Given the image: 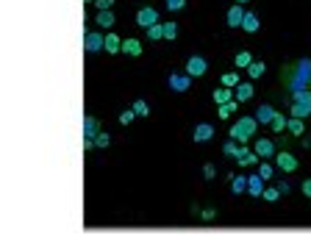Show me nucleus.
Segmentation results:
<instances>
[{"label": "nucleus", "instance_id": "1", "mask_svg": "<svg viewBox=\"0 0 311 236\" xmlns=\"http://www.w3.org/2000/svg\"><path fill=\"white\" fill-rule=\"evenodd\" d=\"M256 128H259V119H256V117H242V119H236V122L231 125L228 136L236 139L239 144H247V139L256 136Z\"/></svg>", "mask_w": 311, "mask_h": 236}, {"label": "nucleus", "instance_id": "2", "mask_svg": "<svg viewBox=\"0 0 311 236\" xmlns=\"http://www.w3.org/2000/svg\"><path fill=\"white\" fill-rule=\"evenodd\" d=\"M167 84H170V89H173V92H189L192 75H189V72H173V75L167 78Z\"/></svg>", "mask_w": 311, "mask_h": 236}, {"label": "nucleus", "instance_id": "3", "mask_svg": "<svg viewBox=\"0 0 311 236\" xmlns=\"http://www.w3.org/2000/svg\"><path fill=\"white\" fill-rule=\"evenodd\" d=\"M106 47V36L97 34V31H87V36H84V50L87 53H97Z\"/></svg>", "mask_w": 311, "mask_h": 236}, {"label": "nucleus", "instance_id": "4", "mask_svg": "<svg viewBox=\"0 0 311 236\" xmlns=\"http://www.w3.org/2000/svg\"><path fill=\"white\" fill-rule=\"evenodd\" d=\"M259 153L256 150H250L247 144H239V153H236V164L239 167H253V164H259Z\"/></svg>", "mask_w": 311, "mask_h": 236}, {"label": "nucleus", "instance_id": "5", "mask_svg": "<svg viewBox=\"0 0 311 236\" xmlns=\"http://www.w3.org/2000/svg\"><path fill=\"white\" fill-rule=\"evenodd\" d=\"M156 23H158V11H156L153 6H145V9L136 11V25H142L145 31L150 25H156Z\"/></svg>", "mask_w": 311, "mask_h": 236}, {"label": "nucleus", "instance_id": "6", "mask_svg": "<svg viewBox=\"0 0 311 236\" xmlns=\"http://www.w3.org/2000/svg\"><path fill=\"white\" fill-rule=\"evenodd\" d=\"M206 70H208V61L203 59V56H192V59L186 61V72H189L192 78L206 75Z\"/></svg>", "mask_w": 311, "mask_h": 236}, {"label": "nucleus", "instance_id": "7", "mask_svg": "<svg viewBox=\"0 0 311 236\" xmlns=\"http://www.w3.org/2000/svg\"><path fill=\"white\" fill-rule=\"evenodd\" d=\"M242 20H244V6L242 3H233L228 9V28H242Z\"/></svg>", "mask_w": 311, "mask_h": 236}, {"label": "nucleus", "instance_id": "8", "mask_svg": "<svg viewBox=\"0 0 311 236\" xmlns=\"http://www.w3.org/2000/svg\"><path fill=\"white\" fill-rule=\"evenodd\" d=\"M253 94H256V89H253V84L250 81H239V86L233 89V97L239 103H247V100H253Z\"/></svg>", "mask_w": 311, "mask_h": 236}, {"label": "nucleus", "instance_id": "9", "mask_svg": "<svg viewBox=\"0 0 311 236\" xmlns=\"http://www.w3.org/2000/svg\"><path fill=\"white\" fill-rule=\"evenodd\" d=\"M275 164L281 172H294L297 169V159H294L292 153H278L275 156Z\"/></svg>", "mask_w": 311, "mask_h": 236}, {"label": "nucleus", "instance_id": "10", "mask_svg": "<svg viewBox=\"0 0 311 236\" xmlns=\"http://www.w3.org/2000/svg\"><path fill=\"white\" fill-rule=\"evenodd\" d=\"M253 150L259 153V159H272L275 156V144H272V139H256Z\"/></svg>", "mask_w": 311, "mask_h": 236}, {"label": "nucleus", "instance_id": "11", "mask_svg": "<svg viewBox=\"0 0 311 236\" xmlns=\"http://www.w3.org/2000/svg\"><path fill=\"white\" fill-rule=\"evenodd\" d=\"M97 134H100V119L87 114V117H84V136H92V139H95Z\"/></svg>", "mask_w": 311, "mask_h": 236}, {"label": "nucleus", "instance_id": "12", "mask_svg": "<svg viewBox=\"0 0 311 236\" xmlns=\"http://www.w3.org/2000/svg\"><path fill=\"white\" fill-rule=\"evenodd\" d=\"M211 136H214V128L208 125V122H200L198 128H195V142H211Z\"/></svg>", "mask_w": 311, "mask_h": 236}, {"label": "nucleus", "instance_id": "13", "mask_svg": "<svg viewBox=\"0 0 311 236\" xmlns=\"http://www.w3.org/2000/svg\"><path fill=\"white\" fill-rule=\"evenodd\" d=\"M247 192H250L253 197H261V192H264V178L261 175H247Z\"/></svg>", "mask_w": 311, "mask_h": 236}, {"label": "nucleus", "instance_id": "14", "mask_svg": "<svg viewBox=\"0 0 311 236\" xmlns=\"http://www.w3.org/2000/svg\"><path fill=\"white\" fill-rule=\"evenodd\" d=\"M100 28H114L117 25V17H114V11L109 9V11H97V20H95Z\"/></svg>", "mask_w": 311, "mask_h": 236}, {"label": "nucleus", "instance_id": "15", "mask_svg": "<svg viewBox=\"0 0 311 236\" xmlns=\"http://www.w3.org/2000/svg\"><path fill=\"white\" fill-rule=\"evenodd\" d=\"M103 50H109L114 56V53H122V39L117 34H106V47Z\"/></svg>", "mask_w": 311, "mask_h": 236}, {"label": "nucleus", "instance_id": "16", "mask_svg": "<svg viewBox=\"0 0 311 236\" xmlns=\"http://www.w3.org/2000/svg\"><path fill=\"white\" fill-rule=\"evenodd\" d=\"M242 28L244 31H247V34H256V31H259V17H256V14H253V11H244V20H242Z\"/></svg>", "mask_w": 311, "mask_h": 236}, {"label": "nucleus", "instance_id": "17", "mask_svg": "<svg viewBox=\"0 0 311 236\" xmlns=\"http://www.w3.org/2000/svg\"><path fill=\"white\" fill-rule=\"evenodd\" d=\"M236 109H239V100H236V97H233V100L222 103V106H220V109H217V117H220V119L231 117V114H236Z\"/></svg>", "mask_w": 311, "mask_h": 236}, {"label": "nucleus", "instance_id": "18", "mask_svg": "<svg viewBox=\"0 0 311 236\" xmlns=\"http://www.w3.org/2000/svg\"><path fill=\"white\" fill-rule=\"evenodd\" d=\"M122 53H128V56H142V42H139V39H122Z\"/></svg>", "mask_w": 311, "mask_h": 236}, {"label": "nucleus", "instance_id": "19", "mask_svg": "<svg viewBox=\"0 0 311 236\" xmlns=\"http://www.w3.org/2000/svg\"><path fill=\"white\" fill-rule=\"evenodd\" d=\"M228 100H233V89L231 86H220V89L214 92V103L222 106V103H228Z\"/></svg>", "mask_w": 311, "mask_h": 236}, {"label": "nucleus", "instance_id": "20", "mask_svg": "<svg viewBox=\"0 0 311 236\" xmlns=\"http://www.w3.org/2000/svg\"><path fill=\"white\" fill-rule=\"evenodd\" d=\"M309 114H311V103H300V100H294V103H292V117L306 119Z\"/></svg>", "mask_w": 311, "mask_h": 236}, {"label": "nucleus", "instance_id": "21", "mask_svg": "<svg viewBox=\"0 0 311 236\" xmlns=\"http://www.w3.org/2000/svg\"><path fill=\"white\" fill-rule=\"evenodd\" d=\"M286 128H289V134H294V136H303V131H306L300 117H289L286 119Z\"/></svg>", "mask_w": 311, "mask_h": 236}, {"label": "nucleus", "instance_id": "22", "mask_svg": "<svg viewBox=\"0 0 311 236\" xmlns=\"http://www.w3.org/2000/svg\"><path fill=\"white\" fill-rule=\"evenodd\" d=\"M259 175L264 178V181H272V175H275V167L269 164V159H261V161H259Z\"/></svg>", "mask_w": 311, "mask_h": 236}, {"label": "nucleus", "instance_id": "23", "mask_svg": "<svg viewBox=\"0 0 311 236\" xmlns=\"http://www.w3.org/2000/svg\"><path fill=\"white\" fill-rule=\"evenodd\" d=\"M233 61H236V67H239V70H244V67H250V64H253V56H250V50H239Z\"/></svg>", "mask_w": 311, "mask_h": 236}, {"label": "nucleus", "instance_id": "24", "mask_svg": "<svg viewBox=\"0 0 311 236\" xmlns=\"http://www.w3.org/2000/svg\"><path fill=\"white\" fill-rule=\"evenodd\" d=\"M272 117H275V109H272V106H261V109L256 111V119H259V122H272Z\"/></svg>", "mask_w": 311, "mask_h": 236}, {"label": "nucleus", "instance_id": "25", "mask_svg": "<svg viewBox=\"0 0 311 236\" xmlns=\"http://www.w3.org/2000/svg\"><path fill=\"white\" fill-rule=\"evenodd\" d=\"M147 39H153V42L164 39V23H156V25L147 28Z\"/></svg>", "mask_w": 311, "mask_h": 236}, {"label": "nucleus", "instance_id": "26", "mask_svg": "<svg viewBox=\"0 0 311 236\" xmlns=\"http://www.w3.org/2000/svg\"><path fill=\"white\" fill-rule=\"evenodd\" d=\"M233 184H231V192L233 194H242V192H247V178H242V175H236V178H231Z\"/></svg>", "mask_w": 311, "mask_h": 236}, {"label": "nucleus", "instance_id": "27", "mask_svg": "<svg viewBox=\"0 0 311 236\" xmlns=\"http://www.w3.org/2000/svg\"><path fill=\"white\" fill-rule=\"evenodd\" d=\"M222 153H225V156H233V159H236V153H239V142H236V139H228V142L222 144Z\"/></svg>", "mask_w": 311, "mask_h": 236}, {"label": "nucleus", "instance_id": "28", "mask_svg": "<svg viewBox=\"0 0 311 236\" xmlns=\"http://www.w3.org/2000/svg\"><path fill=\"white\" fill-rule=\"evenodd\" d=\"M269 125H272V131H275V134H281V131L286 128V117L275 111V117H272V122H269Z\"/></svg>", "mask_w": 311, "mask_h": 236}, {"label": "nucleus", "instance_id": "29", "mask_svg": "<svg viewBox=\"0 0 311 236\" xmlns=\"http://www.w3.org/2000/svg\"><path fill=\"white\" fill-rule=\"evenodd\" d=\"M247 75H250V78H261V75H264V64H261V61H253L250 67H247Z\"/></svg>", "mask_w": 311, "mask_h": 236}, {"label": "nucleus", "instance_id": "30", "mask_svg": "<svg viewBox=\"0 0 311 236\" xmlns=\"http://www.w3.org/2000/svg\"><path fill=\"white\" fill-rule=\"evenodd\" d=\"M222 86L236 89V86H239V75H236V72H225V75H222Z\"/></svg>", "mask_w": 311, "mask_h": 236}, {"label": "nucleus", "instance_id": "31", "mask_svg": "<svg viewBox=\"0 0 311 236\" xmlns=\"http://www.w3.org/2000/svg\"><path fill=\"white\" fill-rule=\"evenodd\" d=\"M133 114H136V117H147V114H150L147 103L145 100H136V103H133Z\"/></svg>", "mask_w": 311, "mask_h": 236}, {"label": "nucleus", "instance_id": "32", "mask_svg": "<svg viewBox=\"0 0 311 236\" xmlns=\"http://www.w3.org/2000/svg\"><path fill=\"white\" fill-rule=\"evenodd\" d=\"M109 144H111V139H109V134H103V131H100V134L95 136V147H100V150H103V147H109Z\"/></svg>", "mask_w": 311, "mask_h": 236}, {"label": "nucleus", "instance_id": "33", "mask_svg": "<svg viewBox=\"0 0 311 236\" xmlns=\"http://www.w3.org/2000/svg\"><path fill=\"white\" fill-rule=\"evenodd\" d=\"M178 36V25L175 23H164V39H175Z\"/></svg>", "mask_w": 311, "mask_h": 236}, {"label": "nucleus", "instance_id": "34", "mask_svg": "<svg viewBox=\"0 0 311 236\" xmlns=\"http://www.w3.org/2000/svg\"><path fill=\"white\" fill-rule=\"evenodd\" d=\"M261 197H264L267 203H275L278 197H281V192H278V189H264V192H261Z\"/></svg>", "mask_w": 311, "mask_h": 236}, {"label": "nucleus", "instance_id": "35", "mask_svg": "<svg viewBox=\"0 0 311 236\" xmlns=\"http://www.w3.org/2000/svg\"><path fill=\"white\" fill-rule=\"evenodd\" d=\"M164 3H167V9L170 11H181L183 6H186V0H164Z\"/></svg>", "mask_w": 311, "mask_h": 236}, {"label": "nucleus", "instance_id": "36", "mask_svg": "<svg viewBox=\"0 0 311 236\" xmlns=\"http://www.w3.org/2000/svg\"><path fill=\"white\" fill-rule=\"evenodd\" d=\"M294 100H300V103H311V92H309V89H297V92H294Z\"/></svg>", "mask_w": 311, "mask_h": 236}, {"label": "nucleus", "instance_id": "37", "mask_svg": "<svg viewBox=\"0 0 311 236\" xmlns=\"http://www.w3.org/2000/svg\"><path fill=\"white\" fill-rule=\"evenodd\" d=\"M114 3H117V0H95L97 11H109V9H114Z\"/></svg>", "mask_w": 311, "mask_h": 236}, {"label": "nucleus", "instance_id": "38", "mask_svg": "<svg viewBox=\"0 0 311 236\" xmlns=\"http://www.w3.org/2000/svg\"><path fill=\"white\" fill-rule=\"evenodd\" d=\"M133 117H136V114H133V109H128V111H122V114H120V122H122V125H131V122H133Z\"/></svg>", "mask_w": 311, "mask_h": 236}, {"label": "nucleus", "instance_id": "39", "mask_svg": "<svg viewBox=\"0 0 311 236\" xmlns=\"http://www.w3.org/2000/svg\"><path fill=\"white\" fill-rule=\"evenodd\" d=\"M203 175H206V178H214V175H217L214 164H203Z\"/></svg>", "mask_w": 311, "mask_h": 236}, {"label": "nucleus", "instance_id": "40", "mask_svg": "<svg viewBox=\"0 0 311 236\" xmlns=\"http://www.w3.org/2000/svg\"><path fill=\"white\" fill-rule=\"evenodd\" d=\"M303 194L311 200V178H309V181H303Z\"/></svg>", "mask_w": 311, "mask_h": 236}, {"label": "nucleus", "instance_id": "41", "mask_svg": "<svg viewBox=\"0 0 311 236\" xmlns=\"http://www.w3.org/2000/svg\"><path fill=\"white\" fill-rule=\"evenodd\" d=\"M92 147H95V139H92V136H87V139H84V150H92Z\"/></svg>", "mask_w": 311, "mask_h": 236}, {"label": "nucleus", "instance_id": "42", "mask_svg": "<svg viewBox=\"0 0 311 236\" xmlns=\"http://www.w3.org/2000/svg\"><path fill=\"white\" fill-rule=\"evenodd\" d=\"M278 192H281V194H289V184H286V181H281V184H278Z\"/></svg>", "mask_w": 311, "mask_h": 236}, {"label": "nucleus", "instance_id": "43", "mask_svg": "<svg viewBox=\"0 0 311 236\" xmlns=\"http://www.w3.org/2000/svg\"><path fill=\"white\" fill-rule=\"evenodd\" d=\"M236 3H242V6H244V3H250V0H236Z\"/></svg>", "mask_w": 311, "mask_h": 236}, {"label": "nucleus", "instance_id": "44", "mask_svg": "<svg viewBox=\"0 0 311 236\" xmlns=\"http://www.w3.org/2000/svg\"><path fill=\"white\" fill-rule=\"evenodd\" d=\"M84 3H95V0H84Z\"/></svg>", "mask_w": 311, "mask_h": 236}]
</instances>
